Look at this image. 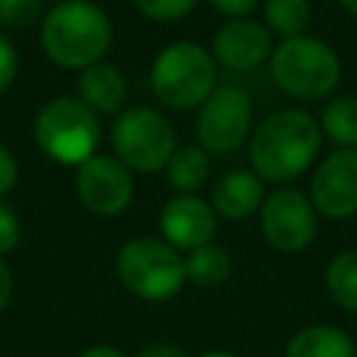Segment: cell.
Masks as SVG:
<instances>
[{
  "instance_id": "52a82bcc",
  "label": "cell",
  "mask_w": 357,
  "mask_h": 357,
  "mask_svg": "<svg viewBox=\"0 0 357 357\" xmlns=\"http://www.w3.org/2000/svg\"><path fill=\"white\" fill-rule=\"evenodd\" d=\"M112 148L128 170L156 173L165 170L178 142L173 123L162 112L151 106H131L112 120Z\"/></svg>"
},
{
  "instance_id": "e0dca14e",
  "label": "cell",
  "mask_w": 357,
  "mask_h": 357,
  "mask_svg": "<svg viewBox=\"0 0 357 357\" xmlns=\"http://www.w3.org/2000/svg\"><path fill=\"white\" fill-rule=\"evenodd\" d=\"M209 153L195 142V145H178L173 151V156L165 165L167 173V184L173 192H198L206 178H209Z\"/></svg>"
},
{
  "instance_id": "484cf974",
  "label": "cell",
  "mask_w": 357,
  "mask_h": 357,
  "mask_svg": "<svg viewBox=\"0 0 357 357\" xmlns=\"http://www.w3.org/2000/svg\"><path fill=\"white\" fill-rule=\"evenodd\" d=\"M212 6L215 14L226 17V20H240V17H251L262 0H206Z\"/></svg>"
},
{
  "instance_id": "d6986e66",
  "label": "cell",
  "mask_w": 357,
  "mask_h": 357,
  "mask_svg": "<svg viewBox=\"0 0 357 357\" xmlns=\"http://www.w3.org/2000/svg\"><path fill=\"white\" fill-rule=\"evenodd\" d=\"M184 273L195 287H218L231 273V254L215 243L198 245L184 254Z\"/></svg>"
},
{
  "instance_id": "603a6c76",
  "label": "cell",
  "mask_w": 357,
  "mask_h": 357,
  "mask_svg": "<svg viewBox=\"0 0 357 357\" xmlns=\"http://www.w3.org/2000/svg\"><path fill=\"white\" fill-rule=\"evenodd\" d=\"M45 0H0V25L28 28L42 17Z\"/></svg>"
},
{
  "instance_id": "4dcf8cb0",
  "label": "cell",
  "mask_w": 357,
  "mask_h": 357,
  "mask_svg": "<svg viewBox=\"0 0 357 357\" xmlns=\"http://www.w3.org/2000/svg\"><path fill=\"white\" fill-rule=\"evenodd\" d=\"M337 3H340V8H343L346 14L357 17V0H337Z\"/></svg>"
},
{
  "instance_id": "2e32d148",
  "label": "cell",
  "mask_w": 357,
  "mask_h": 357,
  "mask_svg": "<svg viewBox=\"0 0 357 357\" xmlns=\"http://www.w3.org/2000/svg\"><path fill=\"white\" fill-rule=\"evenodd\" d=\"M284 357H357V346L340 326L310 324L287 340Z\"/></svg>"
},
{
  "instance_id": "3957f363",
  "label": "cell",
  "mask_w": 357,
  "mask_h": 357,
  "mask_svg": "<svg viewBox=\"0 0 357 357\" xmlns=\"http://www.w3.org/2000/svg\"><path fill=\"white\" fill-rule=\"evenodd\" d=\"M218 61L209 47L178 39L165 45L151 64V92L153 98L176 112L198 109L218 86Z\"/></svg>"
},
{
  "instance_id": "1f68e13d",
  "label": "cell",
  "mask_w": 357,
  "mask_h": 357,
  "mask_svg": "<svg viewBox=\"0 0 357 357\" xmlns=\"http://www.w3.org/2000/svg\"><path fill=\"white\" fill-rule=\"evenodd\" d=\"M201 357H240V354H234V351H223V349H212V351H204Z\"/></svg>"
},
{
  "instance_id": "7a4b0ae2",
  "label": "cell",
  "mask_w": 357,
  "mask_h": 357,
  "mask_svg": "<svg viewBox=\"0 0 357 357\" xmlns=\"http://www.w3.org/2000/svg\"><path fill=\"white\" fill-rule=\"evenodd\" d=\"M112 20L92 0H61L45 11L39 42L45 56L61 70H84L112 47Z\"/></svg>"
},
{
  "instance_id": "8992f818",
  "label": "cell",
  "mask_w": 357,
  "mask_h": 357,
  "mask_svg": "<svg viewBox=\"0 0 357 357\" xmlns=\"http://www.w3.org/2000/svg\"><path fill=\"white\" fill-rule=\"evenodd\" d=\"M114 271L120 284L142 301H167L187 282L184 257L159 237H131L120 245Z\"/></svg>"
},
{
  "instance_id": "4316f807",
  "label": "cell",
  "mask_w": 357,
  "mask_h": 357,
  "mask_svg": "<svg viewBox=\"0 0 357 357\" xmlns=\"http://www.w3.org/2000/svg\"><path fill=\"white\" fill-rule=\"evenodd\" d=\"M17 184V162L14 153L0 142V198Z\"/></svg>"
},
{
  "instance_id": "5bb4252c",
  "label": "cell",
  "mask_w": 357,
  "mask_h": 357,
  "mask_svg": "<svg viewBox=\"0 0 357 357\" xmlns=\"http://www.w3.org/2000/svg\"><path fill=\"white\" fill-rule=\"evenodd\" d=\"M265 201V181L254 170H226L215 178L209 204L218 218L226 220H245L259 212Z\"/></svg>"
},
{
  "instance_id": "ba28073f",
  "label": "cell",
  "mask_w": 357,
  "mask_h": 357,
  "mask_svg": "<svg viewBox=\"0 0 357 357\" xmlns=\"http://www.w3.org/2000/svg\"><path fill=\"white\" fill-rule=\"evenodd\" d=\"M254 106L251 98L234 84H218L212 95L198 106L195 142L212 156L237 151L251 137Z\"/></svg>"
},
{
  "instance_id": "9c48e42d",
  "label": "cell",
  "mask_w": 357,
  "mask_h": 357,
  "mask_svg": "<svg viewBox=\"0 0 357 357\" xmlns=\"http://www.w3.org/2000/svg\"><path fill=\"white\" fill-rule=\"evenodd\" d=\"M259 234L279 254H301L318 231V212L296 187H279L265 195L259 206Z\"/></svg>"
},
{
  "instance_id": "d4e9b609",
  "label": "cell",
  "mask_w": 357,
  "mask_h": 357,
  "mask_svg": "<svg viewBox=\"0 0 357 357\" xmlns=\"http://www.w3.org/2000/svg\"><path fill=\"white\" fill-rule=\"evenodd\" d=\"M14 78H17V50L11 39L0 31V95L14 84Z\"/></svg>"
},
{
  "instance_id": "7c38bea8",
  "label": "cell",
  "mask_w": 357,
  "mask_h": 357,
  "mask_svg": "<svg viewBox=\"0 0 357 357\" xmlns=\"http://www.w3.org/2000/svg\"><path fill=\"white\" fill-rule=\"evenodd\" d=\"M271 36L273 33L251 17L226 20L212 33L209 50H212L218 67H223L229 73H251L271 59V53H273Z\"/></svg>"
},
{
  "instance_id": "9a60e30c",
  "label": "cell",
  "mask_w": 357,
  "mask_h": 357,
  "mask_svg": "<svg viewBox=\"0 0 357 357\" xmlns=\"http://www.w3.org/2000/svg\"><path fill=\"white\" fill-rule=\"evenodd\" d=\"M78 98L95 114H120L128 98V81L114 64L95 61L78 75Z\"/></svg>"
},
{
  "instance_id": "ffe728a7",
  "label": "cell",
  "mask_w": 357,
  "mask_h": 357,
  "mask_svg": "<svg viewBox=\"0 0 357 357\" xmlns=\"http://www.w3.org/2000/svg\"><path fill=\"white\" fill-rule=\"evenodd\" d=\"M259 11H262V25L279 39L307 33V28L312 22L310 0H262Z\"/></svg>"
},
{
  "instance_id": "f546056e",
  "label": "cell",
  "mask_w": 357,
  "mask_h": 357,
  "mask_svg": "<svg viewBox=\"0 0 357 357\" xmlns=\"http://www.w3.org/2000/svg\"><path fill=\"white\" fill-rule=\"evenodd\" d=\"M78 357H126V354L120 349H114V346H89Z\"/></svg>"
},
{
  "instance_id": "cb8c5ba5",
  "label": "cell",
  "mask_w": 357,
  "mask_h": 357,
  "mask_svg": "<svg viewBox=\"0 0 357 357\" xmlns=\"http://www.w3.org/2000/svg\"><path fill=\"white\" fill-rule=\"evenodd\" d=\"M20 237H22V229H20L17 215L0 201V257L11 254L20 245Z\"/></svg>"
},
{
  "instance_id": "44dd1931",
  "label": "cell",
  "mask_w": 357,
  "mask_h": 357,
  "mask_svg": "<svg viewBox=\"0 0 357 357\" xmlns=\"http://www.w3.org/2000/svg\"><path fill=\"white\" fill-rule=\"evenodd\" d=\"M326 293L346 312H357V248L337 251L324 271Z\"/></svg>"
},
{
  "instance_id": "4fadbf2b",
  "label": "cell",
  "mask_w": 357,
  "mask_h": 357,
  "mask_svg": "<svg viewBox=\"0 0 357 357\" xmlns=\"http://www.w3.org/2000/svg\"><path fill=\"white\" fill-rule=\"evenodd\" d=\"M215 229H218V212L212 209L209 201H204L195 192H187V195L176 192L173 198H167V204L159 212L162 240L181 254L212 243Z\"/></svg>"
},
{
  "instance_id": "5b68a950",
  "label": "cell",
  "mask_w": 357,
  "mask_h": 357,
  "mask_svg": "<svg viewBox=\"0 0 357 357\" xmlns=\"http://www.w3.org/2000/svg\"><path fill=\"white\" fill-rule=\"evenodd\" d=\"M33 137L47 159L78 167L95 156L100 142V114H95L81 98L59 95L39 109L33 120Z\"/></svg>"
},
{
  "instance_id": "83f0119b",
  "label": "cell",
  "mask_w": 357,
  "mask_h": 357,
  "mask_svg": "<svg viewBox=\"0 0 357 357\" xmlns=\"http://www.w3.org/2000/svg\"><path fill=\"white\" fill-rule=\"evenodd\" d=\"M137 357H187V354L173 343H148L137 351Z\"/></svg>"
},
{
  "instance_id": "8fae6325",
  "label": "cell",
  "mask_w": 357,
  "mask_h": 357,
  "mask_svg": "<svg viewBox=\"0 0 357 357\" xmlns=\"http://www.w3.org/2000/svg\"><path fill=\"white\" fill-rule=\"evenodd\" d=\"M307 195L324 218L346 220L357 215V148H337L324 156L312 170Z\"/></svg>"
},
{
  "instance_id": "277c9868",
  "label": "cell",
  "mask_w": 357,
  "mask_h": 357,
  "mask_svg": "<svg viewBox=\"0 0 357 357\" xmlns=\"http://www.w3.org/2000/svg\"><path fill=\"white\" fill-rule=\"evenodd\" d=\"M268 70L273 84L296 100L329 98L343 75V64L335 47L310 33L282 39L268 59Z\"/></svg>"
},
{
  "instance_id": "7402d4cb",
  "label": "cell",
  "mask_w": 357,
  "mask_h": 357,
  "mask_svg": "<svg viewBox=\"0 0 357 357\" xmlns=\"http://www.w3.org/2000/svg\"><path fill=\"white\" fill-rule=\"evenodd\" d=\"M131 6L153 22H176L195 11L198 0H131Z\"/></svg>"
},
{
  "instance_id": "6da1fadb",
  "label": "cell",
  "mask_w": 357,
  "mask_h": 357,
  "mask_svg": "<svg viewBox=\"0 0 357 357\" xmlns=\"http://www.w3.org/2000/svg\"><path fill=\"white\" fill-rule=\"evenodd\" d=\"M321 139V126L310 112L279 109L268 114L248 137L251 170L265 184L284 187L310 170L318 156Z\"/></svg>"
},
{
  "instance_id": "30bf717a",
  "label": "cell",
  "mask_w": 357,
  "mask_h": 357,
  "mask_svg": "<svg viewBox=\"0 0 357 357\" xmlns=\"http://www.w3.org/2000/svg\"><path fill=\"white\" fill-rule=\"evenodd\" d=\"M78 201L95 215H120L134 198V170H128L117 156L95 153L78 165L75 173Z\"/></svg>"
},
{
  "instance_id": "f1b7e54d",
  "label": "cell",
  "mask_w": 357,
  "mask_h": 357,
  "mask_svg": "<svg viewBox=\"0 0 357 357\" xmlns=\"http://www.w3.org/2000/svg\"><path fill=\"white\" fill-rule=\"evenodd\" d=\"M11 296H14V276H11V268L6 265V259L0 257V312L11 304Z\"/></svg>"
},
{
  "instance_id": "ac0fdd59",
  "label": "cell",
  "mask_w": 357,
  "mask_h": 357,
  "mask_svg": "<svg viewBox=\"0 0 357 357\" xmlns=\"http://www.w3.org/2000/svg\"><path fill=\"white\" fill-rule=\"evenodd\" d=\"M321 134L337 148H357V95H335L318 117Z\"/></svg>"
}]
</instances>
